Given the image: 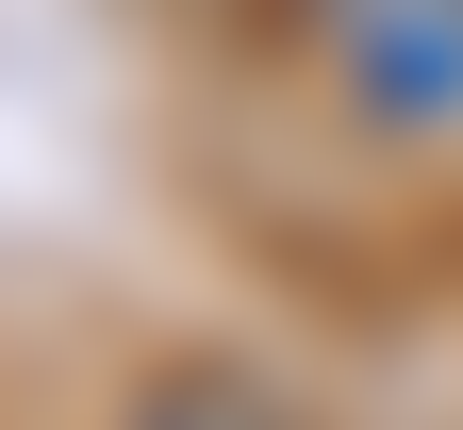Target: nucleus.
I'll list each match as a JSON object with an SVG mask.
<instances>
[{
  "instance_id": "obj_2",
  "label": "nucleus",
  "mask_w": 463,
  "mask_h": 430,
  "mask_svg": "<svg viewBox=\"0 0 463 430\" xmlns=\"http://www.w3.org/2000/svg\"><path fill=\"white\" fill-rule=\"evenodd\" d=\"M116 430H298V397H281L265 364H232V348H183V364H149V381H133Z\"/></svg>"
},
{
  "instance_id": "obj_1",
  "label": "nucleus",
  "mask_w": 463,
  "mask_h": 430,
  "mask_svg": "<svg viewBox=\"0 0 463 430\" xmlns=\"http://www.w3.org/2000/svg\"><path fill=\"white\" fill-rule=\"evenodd\" d=\"M298 50L381 149L463 133V0H298Z\"/></svg>"
}]
</instances>
